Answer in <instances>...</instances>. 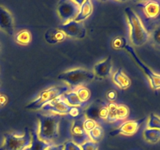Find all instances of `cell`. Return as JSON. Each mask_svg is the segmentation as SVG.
<instances>
[{"label": "cell", "instance_id": "52a82bcc", "mask_svg": "<svg viewBox=\"0 0 160 150\" xmlns=\"http://www.w3.org/2000/svg\"><path fill=\"white\" fill-rule=\"evenodd\" d=\"M84 116L85 118L95 120L98 123L99 121H106L108 117L107 103L99 99L95 100L86 108Z\"/></svg>", "mask_w": 160, "mask_h": 150}, {"label": "cell", "instance_id": "83f0119b", "mask_svg": "<svg viewBox=\"0 0 160 150\" xmlns=\"http://www.w3.org/2000/svg\"><path fill=\"white\" fill-rule=\"evenodd\" d=\"M148 128L160 130V117L155 113H151L148 118Z\"/></svg>", "mask_w": 160, "mask_h": 150}, {"label": "cell", "instance_id": "4316f807", "mask_svg": "<svg viewBox=\"0 0 160 150\" xmlns=\"http://www.w3.org/2000/svg\"><path fill=\"white\" fill-rule=\"evenodd\" d=\"M130 114V109L126 105L118 104L117 108V120H124L128 117Z\"/></svg>", "mask_w": 160, "mask_h": 150}, {"label": "cell", "instance_id": "6da1fadb", "mask_svg": "<svg viewBox=\"0 0 160 150\" xmlns=\"http://www.w3.org/2000/svg\"><path fill=\"white\" fill-rule=\"evenodd\" d=\"M37 134L39 139L48 145L54 143L59 136V124L62 116L52 112H39L37 114Z\"/></svg>", "mask_w": 160, "mask_h": 150}, {"label": "cell", "instance_id": "7c38bea8", "mask_svg": "<svg viewBox=\"0 0 160 150\" xmlns=\"http://www.w3.org/2000/svg\"><path fill=\"white\" fill-rule=\"evenodd\" d=\"M83 121L81 119H77L72 123L70 128V134H71L73 142L78 145H81L87 141H89L88 135L83 126Z\"/></svg>", "mask_w": 160, "mask_h": 150}, {"label": "cell", "instance_id": "d590c367", "mask_svg": "<svg viewBox=\"0 0 160 150\" xmlns=\"http://www.w3.org/2000/svg\"><path fill=\"white\" fill-rule=\"evenodd\" d=\"M8 101V98L6 95H1L0 94V106H3L4 105L6 104Z\"/></svg>", "mask_w": 160, "mask_h": 150}, {"label": "cell", "instance_id": "44dd1931", "mask_svg": "<svg viewBox=\"0 0 160 150\" xmlns=\"http://www.w3.org/2000/svg\"><path fill=\"white\" fill-rule=\"evenodd\" d=\"M31 137L32 139H31V145L27 150H45L50 145L44 142L43 141L40 140L34 131L31 132Z\"/></svg>", "mask_w": 160, "mask_h": 150}, {"label": "cell", "instance_id": "484cf974", "mask_svg": "<svg viewBox=\"0 0 160 150\" xmlns=\"http://www.w3.org/2000/svg\"><path fill=\"white\" fill-rule=\"evenodd\" d=\"M117 105L114 102H111L108 103V117L106 121L109 123H115L117 121Z\"/></svg>", "mask_w": 160, "mask_h": 150}, {"label": "cell", "instance_id": "8d00e7d4", "mask_svg": "<svg viewBox=\"0 0 160 150\" xmlns=\"http://www.w3.org/2000/svg\"><path fill=\"white\" fill-rule=\"evenodd\" d=\"M0 85H1V82H0Z\"/></svg>", "mask_w": 160, "mask_h": 150}, {"label": "cell", "instance_id": "f546056e", "mask_svg": "<svg viewBox=\"0 0 160 150\" xmlns=\"http://www.w3.org/2000/svg\"><path fill=\"white\" fill-rule=\"evenodd\" d=\"M97 124H98L97 122H95V120H91V119L85 118L84 120V121H83V126H84V130H85L87 133H88L89 131H92L93 128H95Z\"/></svg>", "mask_w": 160, "mask_h": 150}, {"label": "cell", "instance_id": "74e56055", "mask_svg": "<svg viewBox=\"0 0 160 150\" xmlns=\"http://www.w3.org/2000/svg\"><path fill=\"white\" fill-rule=\"evenodd\" d=\"M0 48H1V47H0Z\"/></svg>", "mask_w": 160, "mask_h": 150}, {"label": "cell", "instance_id": "ffe728a7", "mask_svg": "<svg viewBox=\"0 0 160 150\" xmlns=\"http://www.w3.org/2000/svg\"><path fill=\"white\" fill-rule=\"evenodd\" d=\"M63 98L65 99V101L68 103L70 106H74V107H85L87 106L88 103H84L81 102V100L78 98V95L76 94L75 91H69L68 92L62 95Z\"/></svg>", "mask_w": 160, "mask_h": 150}, {"label": "cell", "instance_id": "d4e9b609", "mask_svg": "<svg viewBox=\"0 0 160 150\" xmlns=\"http://www.w3.org/2000/svg\"><path fill=\"white\" fill-rule=\"evenodd\" d=\"M74 91L81 102L88 103L91 98V92L88 88L84 87V86H81V87H78V88L74 89Z\"/></svg>", "mask_w": 160, "mask_h": 150}, {"label": "cell", "instance_id": "8fae6325", "mask_svg": "<svg viewBox=\"0 0 160 150\" xmlns=\"http://www.w3.org/2000/svg\"><path fill=\"white\" fill-rule=\"evenodd\" d=\"M72 106H70L63 97L61 96L45 105L41 110L44 112H52L58 115H67L71 109Z\"/></svg>", "mask_w": 160, "mask_h": 150}, {"label": "cell", "instance_id": "5b68a950", "mask_svg": "<svg viewBox=\"0 0 160 150\" xmlns=\"http://www.w3.org/2000/svg\"><path fill=\"white\" fill-rule=\"evenodd\" d=\"M70 91L67 86H52L40 92L38 96L27 106V109L31 110H40L45 105L62 96Z\"/></svg>", "mask_w": 160, "mask_h": 150}, {"label": "cell", "instance_id": "603a6c76", "mask_svg": "<svg viewBox=\"0 0 160 150\" xmlns=\"http://www.w3.org/2000/svg\"><path fill=\"white\" fill-rule=\"evenodd\" d=\"M144 138L148 142L155 144L160 140V130L146 128L143 133Z\"/></svg>", "mask_w": 160, "mask_h": 150}, {"label": "cell", "instance_id": "9a60e30c", "mask_svg": "<svg viewBox=\"0 0 160 150\" xmlns=\"http://www.w3.org/2000/svg\"><path fill=\"white\" fill-rule=\"evenodd\" d=\"M112 68V59L110 56L97 62L93 67V73L99 78H107L111 74Z\"/></svg>", "mask_w": 160, "mask_h": 150}, {"label": "cell", "instance_id": "30bf717a", "mask_svg": "<svg viewBox=\"0 0 160 150\" xmlns=\"http://www.w3.org/2000/svg\"><path fill=\"white\" fill-rule=\"evenodd\" d=\"M145 118L139 119V120H127L122 123L118 128L113 131L110 132L111 136L117 135H125V136H131L138 132L140 127L142 123L145 122Z\"/></svg>", "mask_w": 160, "mask_h": 150}, {"label": "cell", "instance_id": "e0dca14e", "mask_svg": "<svg viewBox=\"0 0 160 150\" xmlns=\"http://www.w3.org/2000/svg\"><path fill=\"white\" fill-rule=\"evenodd\" d=\"M67 36L62 31L56 28H50L45 33V40L51 45L60 43L66 39Z\"/></svg>", "mask_w": 160, "mask_h": 150}, {"label": "cell", "instance_id": "2e32d148", "mask_svg": "<svg viewBox=\"0 0 160 150\" xmlns=\"http://www.w3.org/2000/svg\"><path fill=\"white\" fill-rule=\"evenodd\" d=\"M112 81L120 89L128 88L131 84V81L130 78L123 72L121 68L112 73Z\"/></svg>", "mask_w": 160, "mask_h": 150}, {"label": "cell", "instance_id": "cb8c5ba5", "mask_svg": "<svg viewBox=\"0 0 160 150\" xmlns=\"http://www.w3.org/2000/svg\"><path fill=\"white\" fill-rule=\"evenodd\" d=\"M103 134H104V131L101 125L99 124H97L95 128H93L92 131L88 133L90 141L95 142V143H98L102 138Z\"/></svg>", "mask_w": 160, "mask_h": 150}, {"label": "cell", "instance_id": "5bb4252c", "mask_svg": "<svg viewBox=\"0 0 160 150\" xmlns=\"http://www.w3.org/2000/svg\"><path fill=\"white\" fill-rule=\"evenodd\" d=\"M146 20H155L160 15V3L156 1L141 2L138 4Z\"/></svg>", "mask_w": 160, "mask_h": 150}, {"label": "cell", "instance_id": "1f68e13d", "mask_svg": "<svg viewBox=\"0 0 160 150\" xmlns=\"http://www.w3.org/2000/svg\"><path fill=\"white\" fill-rule=\"evenodd\" d=\"M64 145V150H81V145H78L73 141H67Z\"/></svg>", "mask_w": 160, "mask_h": 150}, {"label": "cell", "instance_id": "9c48e42d", "mask_svg": "<svg viewBox=\"0 0 160 150\" xmlns=\"http://www.w3.org/2000/svg\"><path fill=\"white\" fill-rule=\"evenodd\" d=\"M124 49H126V51L128 52L131 54V56H132L133 59H134L136 63L141 67V69L143 70V72L145 73V75L148 77L152 88L156 91L160 89V75L157 74V73H156L155 72H153L149 67H147V66L141 60L140 58L138 56L134 48H133L131 45L128 44V45H126V47H125Z\"/></svg>", "mask_w": 160, "mask_h": 150}, {"label": "cell", "instance_id": "7a4b0ae2", "mask_svg": "<svg viewBox=\"0 0 160 150\" xmlns=\"http://www.w3.org/2000/svg\"><path fill=\"white\" fill-rule=\"evenodd\" d=\"M128 26L130 29V39L135 46H142L149 40V33L145 28L142 20L131 7L125 9Z\"/></svg>", "mask_w": 160, "mask_h": 150}, {"label": "cell", "instance_id": "4dcf8cb0", "mask_svg": "<svg viewBox=\"0 0 160 150\" xmlns=\"http://www.w3.org/2000/svg\"><path fill=\"white\" fill-rule=\"evenodd\" d=\"M81 150H98V144L92 141H87L81 145Z\"/></svg>", "mask_w": 160, "mask_h": 150}, {"label": "cell", "instance_id": "ba28073f", "mask_svg": "<svg viewBox=\"0 0 160 150\" xmlns=\"http://www.w3.org/2000/svg\"><path fill=\"white\" fill-rule=\"evenodd\" d=\"M58 29L64 33L67 37L75 39H83L87 35V29L82 22L74 20L58 25Z\"/></svg>", "mask_w": 160, "mask_h": 150}, {"label": "cell", "instance_id": "8992f818", "mask_svg": "<svg viewBox=\"0 0 160 150\" xmlns=\"http://www.w3.org/2000/svg\"><path fill=\"white\" fill-rule=\"evenodd\" d=\"M81 2L76 0H61L58 2L56 11L63 23L74 20L78 15Z\"/></svg>", "mask_w": 160, "mask_h": 150}, {"label": "cell", "instance_id": "7402d4cb", "mask_svg": "<svg viewBox=\"0 0 160 150\" xmlns=\"http://www.w3.org/2000/svg\"><path fill=\"white\" fill-rule=\"evenodd\" d=\"M15 42L21 45H28L31 42V34L28 30H21L15 34Z\"/></svg>", "mask_w": 160, "mask_h": 150}, {"label": "cell", "instance_id": "4fadbf2b", "mask_svg": "<svg viewBox=\"0 0 160 150\" xmlns=\"http://www.w3.org/2000/svg\"><path fill=\"white\" fill-rule=\"evenodd\" d=\"M0 29L12 36L14 34V20L11 12L0 5Z\"/></svg>", "mask_w": 160, "mask_h": 150}, {"label": "cell", "instance_id": "277c9868", "mask_svg": "<svg viewBox=\"0 0 160 150\" xmlns=\"http://www.w3.org/2000/svg\"><path fill=\"white\" fill-rule=\"evenodd\" d=\"M31 131L25 128L21 134L8 133L3 137L0 150H27L31 143Z\"/></svg>", "mask_w": 160, "mask_h": 150}, {"label": "cell", "instance_id": "e575fe53", "mask_svg": "<svg viewBox=\"0 0 160 150\" xmlns=\"http://www.w3.org/2000/svg\"><path fill=\"white\" fill-rule=\"evenodd\" d=\"M45 150H64V145L63 144H59V145L52 144Z\"/></svg>", "mask_w": 160, "mask_h": 150}, {"label": "cell", "instance_id": "d6a6232c", "mask_svg": "<svg viewBox=\"0 0 160 150\" xmlns=\"http://www.w3.org/2000/svg\"><path fill=\"white\" fill-rule=\"evenodd\" d=\"M106 98L111 102H114L117 98V94L115 90H110L106 93Z\"/></svg>", "mask_w": 160, "mask_h": 150}, {"label": "cell", "instance_id": "f1b7e54d", "mask_svg": "<svg viewBox=\"0 0 160 150\" xmlns=\"http://www.w3.org/2000/svg\"><path fill=\"white\" fill-rule=\"evenodd\" d=\"M127 45L128 43H127L126 39L123 37H116L112 42V48L117 50L123 49Z\"/></svg>", "mask_w": 160, "mask_h": 150}, {"label": "cell", "instance_id": "836d02e7", "mask_svg": "<svg viewBox=\"0 0 160 150\" xmlns=\"http://www.w3.org/2000/svg\"><path fill=\"white\" fill-rule=\"evenodd\" d=\"M80 108L79 107H74V106H72L71 109L69 112V115H70L73 117H78L80 116Z\"/></svg>", "mask_w": 160, "mask_h": 150}, {"label": "cell", "instance_id": "3957f363", "mask_svg": "<svg viewBox=\"0 0 160 150\" xmlns=\"http://www.w3.org/2000/svg\"><path fill=\"white\" fill-rule=\"evenodd\" d=\"M95 77V73L91 70L83 67H77L62 72L57 78L67 84V87L74 90L78 87L84 86V84L92 81Z\"/></svg>", "mask_w": 160, "mask_h": 150}, {"label": "cell", "instance_id": "d6986e66", "mask_svg": "<svg viewBox=\"0 0 160 150\" xmlns=\"http://www.w3.org/2000/svg\"><path fill=\"white\" fill-rule=\"evenodd\" d=\"M149 33V40L151 45L156 49L160 50V20L152 23Z\"/></svg>", "mask_w": 160, "mask_h": 150}, {"label": "cell", "instance_id": "ac0fdd59", "mask_svg": "<svg viewBox=\"0 0 160 150\" xmlns=\"http://www.w3.org/2000/svg\"><path fill=\"white\" fill-rule=\"evenodd\" d=\"M93 12V4L91 0H84L81 2V8L78 15L74 20L78 22H82L88 18Z\"/></svg>", "mask_w": 160, "mask_h": 150}]
</instances>
